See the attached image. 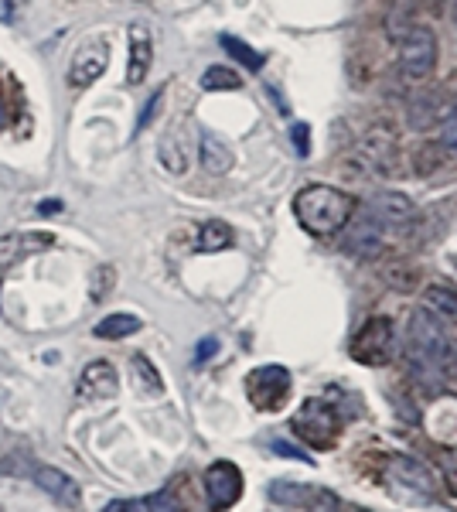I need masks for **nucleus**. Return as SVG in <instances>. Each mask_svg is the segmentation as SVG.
Masks as SVG:
<instances>
[{"label":"nucleus","mask_w":457,"mask_h":512,"mask_svg":"<svg viewBox=\"0 0 457 512\" xmlns=\"http://www.w3.org/2000/svg\"><path fill=\"white\" fill-rule=\"evenodd\" d=\"M140 4H147V0H140Z\"/></svg>","instance_id":"obj_42"},{"label":"nucleus","mask_w":457,"mask_h":512,"mask_svg":"<svg viewBox=\"0 0 457 512\" xmlns=\"http://www.w3.org/2000/svg\"><path fill=\"white\" fill-rule=\"evenodd\" d=\"M386 485L406 506H430L434 502V478L427 465L410 454H393L386 465Z\"/></svg>","instance_id":"obj_3"},{"label":"nucleus","mask_w":457,"mask_h":512,"mask_svg":"<svg viewBox=\"0 0 457 512\" xmlns=\"http://www.w3.org/2000/svg\"><path fill=\"white\" fill-rule=\"evenodd\" d=\"M382 243H386V229H382L379 222L369 216V212H365V219L348 226L345 250L352 256H376L382 250Z\"/></svg>","instance_id":"obj_15"},{"label":"nucleus","mask_w":457,"mask_h":512,"mask_svg":"<svg viewBox=\"0 0 457 512\" xmlns=\"http://www.w3.org/2000/svg\"><path fill=\"white\" fill-rule=\"evenodd\" d=\"M215 349H219V342L215 338H205V342H198V349H195V362H209Z\"/></svg>","instance_id":"obj_35"},{"label":"nucleus","mask_w":457,"mask_h":512,"mask_svg":"<svg viewBox=\"0 0 457 512\" xmlns=\"http://www.w3.org/2000/svg\"><path fill=\"white\" fill-rule=\"evenodd\" d=\"M304 495H311L304 485H294V482H273L270 485V499L273 502H304Z\"/></svg>","instance_id":"obj_27"},{"label":"nucleus","mask_w":457,"mask_h":512,"mask_svg":"<svg viewBox=\"0 0 457 512\" xmlns=\"http://www.w3.org/2000/svg\"><path fill=\"white\" fill-rule=\"evenodd\" d=\"M113 277H116V270H113V267H99V270H96V274H93V287H89L93 301H103L106 291L113 287Z\"/></svg>","instance_id":"obj_28"},{"label":"nucleus","mask_w":457,"mask_h":512,"mask_svg":"<svg viewBox=\"0 0 457 512\" xmlns=\"http://www.w3.org/2000/svg\"><path fill=\"white\" fill-rule=\"evenodd\" d=\"M106 65H110V45L106 41H89L82 45L76 55H72V65H69V86L76 89H86L103 76Z\"/></svg>","instance_id":"obj_10"},{"label":"nucleus","mask_w":457,"mask_h":512,"mask_svg":"<svg viewBox=\"0 0 457 512\" xmlns=\"http://www.w3.org/2000/svg\"><path fill=\"white\" fill-rule=\"evenodd\" d=\"M307 512H342V502L331 492H314L311 499H307Z\"/></svg>","instance_id":"obj_29"},{"label":"nucleus","mask_w":457,"mask_h":512,"mask_svg":"<svg viewBox=\"0 0 457 512\" xmlns=\"http://www.w3.org/2000/svg\"><path fill=\"white\" fill-rule=\"evenodd\" d=\"M0 123H4V103H0Z\"/></svg>","instance_id":"obj_40"},{"label":"nucleus","mask_w":457,"mask_h":512,"mask_svg":"<svg viewBox=\"0 0 457 512\" xmlns=\"http://www.w3.org/2000/svg\"><path fill=\"white\" fill-rule=\"evenodd\" d=\"M246 393L256 410H277L290 396V373L284 366H260L246 376Z\"/></svg>","instance_id":"obj_7"},{"label":"nucleus","mask_w":457,"mask_h":512,"mask_svg":"<svg viewBox=\"0 0 457 512\" xmlns=\"http://www.w3.org/2000/svg\"><path fill=\"white\" fill-rule=\"evenodd\" d=\"M440 103L434 93H417L410 99V106H406V127L413 130V134H427L434 123H440Z\"/></svg>","instance_id":"obj_19"},{"label":"nucleus","mask_w":457,"mask_h":512,"mask_svg":"<svg viewBox=\"0 0 457 512\" xmlns=\"http://www.w3.org/2000/svg\"><path fill=\"white\" fill-rule=\"evenodd\" d=\"M406 355L417 369H444L451 355V338L430 308H417L406 328Z\"/></svg>","instance_id":"obj_2"},{"label":"nucleus","mask_w":457,"mask_h":512,"mask_svg":"<svg viewBox=\"0 0 457 512\" xmlns=\"http://www.w3.org/2000/svg\"><path fill=\"white\" fill-rule=\"evenodd\" d=\"M147 512H181V502L171 492H154L147 499Z\"/></svg>","instance_id":"obj_30"},{"label":"nucleus","mask_w":457,"mask_h":512,"mask_svg":"<svg viewBox=\"0 0 457 512\" xmlns=\"http://www.w3.org/2000/svg\"><path fill=\"white\" fill-rule=\"evenodd\" d=\"M290 431L301 437L307 448H331L342 431V417L328 400H304L301 410L290 417Z\"/></svg>","instance_id":"obj_4"},{"label":"nucleus","mask_w":457,"mask_h":512,"mask_svg":"<svg viewBox=\"0 0 457 512\" xmlns=\"http://www.w3.org/2000/svg\"><path fill=\"white\" fill-rule=\"evenodd\" d=\"M58 209H62L58 202H41V216H52V212H58Z\"/></svg>","instance_id":"obj_37"},{"label":"nucleus","mask_w":457,"mask_h":512,"mask_svg":"<svg viewBox=\"0 0 457 512\" xmlns=\"http://www.w3.org/2000/svg\"><path fill=\"white\" fill-rule=\"evenodd\" d=\"M52 236H41V233H11V236H0V280L11 274L14 267L21 263L24 253H35L31 246H48Z\"/></svg>","instance_id":"obj_18"},{"label":"nucleus","mask_w":457,"mask_h":512,"mask_svg":"<svg viewBox=\"0 0 457 512\" xmlns=\"http://www.w3.org/2000/svg\"><path fill=\"white\" fill-rule=\"evenodd\" d=\"M423 301H427V308L434 311V315H444V318L457 321V291L454 287H427Z\"/></svg>","instance_id":"obj_23"},{"label":"nucleus","mask_w":457,"mask_h":512,"mask_svg":"<svg viewBox=\"0 0 457 512\" xmlns=\"http://www.w3.org/2000/svg\"><path fill=\"white\" fill-rule=\"evenodd\" d=\"M239 86H243V79H239V72L229 69V65H212L202 76L205 93H232V89H239Z\"/></svg>","instance_id":"obj_21"},{"label":"nucleus","mask_w":457,"mask_h":512,"mask_svg":"<svg viewBox=\"0 0 457 512\" xmlns=\"http://www.w3.org/2000/svg\"><path fill=\"white\" fill-rule=\"evenodd\" d=\"M116 390H120V376H116L113 362L96 359L82 369V376H79L82 396H89V400H110V396H116Z\"/></svg>","instance_id":"obj_14"},{"label":"nucleus","mask_w":457,"mask_h":512,"mask_svg":"<svg viewBox=\"0 0 457 512\" xmlns=\"http://www.w3.org/2000/svg\"><path fill=\"white\" fill-rule=\"evenodd\" d=\"M154 62V45H151V31L144 24H134L130 28V62H127V82L130 86H140L151 72Z\"/></svg>","instance_id":"obj_16"},{"label":"nucleus","mask_w":457,"mask_h":512,"mask_svg":"<svg viewBox=\"0 0 457 512\" xmlns=\"http://www.w3.org/2000/svg\"><path fill=\"white\" fill-rule=\"evenodd\" d=\"M31 478H35L38 489L45 495H52L55 502H62V506H79V499H82L79 482L72 475H65L62 468L35 465V468H31Z\"/></svg>","instance_id":"obj_12"},{"label":"nucleus","mask_w":457,"mask_h":512,"mask_svg":"<svg viewBox=\"0 0 457 512\" xmlns=\"http://www.w3.org/2000/svg\"><path fill=\"white\" fill-rule=\"evenodd\" d=\"M437 69V35L423 24H410L400 35V72L410 82H427Z\"/></svg>","instance_id":"obj_6"},{"label":"nucleus","mask_w":457,"mask_h":512,"mask_svg":"<svg viewBox=\"0 0 457 512\" xmlns=\"http://www.w3.org/2000/svg\"><path fill=\"white\" fill-rule=\"evenodd\" d=\"M307 134H311V127L307 123H294V130H290V137H294V151L301 154H307Z\"/></svg>","instance_id":"obj_34"},{"label":"nucleus","mask_w":457,"mask_h":512,"mask_svg":"<svg viewBox=\"0 0 457 512\" xmlns=\"http://www.w3.org/2000/svg\"><path fill=\"white\" fill-rule=\"evenodd\" d=\"M198 158H202V168L209 171V175H215V178L229 175L232 164H236L232 147L219 134H212V130H202V137H198Z\"/></svg>","instance_id":"obj_17"},{"label":"nucleus","mask_w":457,"mask_h":512,"mask_svg":"<svg viewBox=\"0 0 457 512\" xmlns=\"http://www.w3.org/2000/svg\"><path fill=\"white\" fill-rule=\"evenodd\" d=\"M413 202L403 192H379L369 202V216L379 222L382 229H403L413 222Z\"/></svg>","instance_id":"obj_11"},{"label":"nucleus","mask_w":457,"mask_h":512,"mask_svg":"<svg viewBox=\"0 0 457 512\" xmlns=\"http://www.w3.org/2000/svg\"><path fill=\"white\" fill-rule=\"evenodd\" d=\"M222 48L232 55V59H239L246 65V69H263V55L256 52V48H249L246 41H239V38H232V35H222Z\"/></svg>","instance_id":"obj_25"},{"label":"nucleus","mask_w":457,"mask_h":512,"mask_svg":"<svg viewBox=\"0 0 457 512\" xmlns=\"http://www.w3.org/2000/svg\"><path fill=\"white\" fill-rule=\"evenodd\" d=\"M447 366L457 373V342H451V355H447Z\"/></svg>","instance_id":"obj_38"},{"label":"nucleus","mask_w":457,"mask_h":512,"mask_svg":"<svg viewBox=\"0 0 457 512\" xmlns=\"http://www.w3.org/2000/svg\"><path fill=\"white\" fill-rule=\"evenodd\" d=\"M134 332H140L137 315H110L96 325V338H106V342H116V338H127Z\"/></svg>","instance_id":"obj_22"},{"label":"nucleus","mask_w":457,"mask_h":512,"mask_svg":"<svg viewBox=\"0 0 457 512\" xmlns=\"http://www.w3.org/2000/svg\"><path fill=\"white\" fill-rule=\"evenodd\" d=\"M437 147L444 154H457V106L440 117V134H437Z\"/></svg>","instance_id":"obj_26"},{"label":"nucleus","mask_w":457,"mask_h":512,"mask_svg":"<svg viewBox=\"0 0 457 512\" xmlns=\"http://www.w3.org/2000/svg\"><path fill=\"white\" fill-rule=\"evenodd\" d=\"M103 512H130V502L127 499H113Z\"/></svg>","instance_id":"obj_36"},{"label":"nucleus","mask_w":457,"mask_h":512,"mask_svg":"<svg viewBox=\"0 0 457 512\" xmlns=\"http://www.w3.org/2000/svg\"><path fill=\"white\" fill-rule=\"evenodd\" d=\"M229 246H232L229 222H222V219L202 222V229H198V250H202V253H219V250H229Z\"/></svg>","instance_id":"obj_20"},{"label":"nucleus","mask_w":457,"mask_h":512,"mask_svg":"<svg viewBox=\"0 0 457 512\" xmlns=\"http://www.w3.org/2000/svg\"><path fill=\"white\" fill-rule=\"evenodd\" d=\"M444 482H447V489H451V495H457V448L447 451V458H444Z\"/></svg>","instance_id":"obj_32"},{"label":"nucleus","mask_w":457,"mask_h":512,"mask_svg":"<svg viewBox=\"0 0 457 512\" xmlns=\"http://www.w3.org/2000/svg\"><path fill=\"white\" fill-rule=\"evenodd\" d=\"M355 164H362L372 175H389L396 168V130L382 127V123L365 130L355 147Z\"/></svg>","instance_id":"obj_8"},{"label":"nucleus","mask_w":457,"mask_h":512,"mask_svg":"<svg viewBox=\"0 0 457 512\" xmlns=\"http://www.w3.org/2000/svg\"><path fill=\"white\" fill-rule=\"evenodd\" d=\"M205 495H209V506L215 512L236 506L239 495H243V472L232 461H215L205 472Z\"/></svg>","instance_id":"obj_9"},{"label":"nucleus","mask_w":457,"mask_h":512,"mask_svg":"<svg viewBox=\"0 0 457 512\" xmlns=\"http://www.w3.org/2000/svg\"><path fill=\"white\" fill-rule=\"evenodd\" d=\"M134 379H137V386H144V393H151V396H161L164 390L161 373H157L147 355H134Z\"/></svg>","instance_id":"obj_24"},{"label":"nucleus","mask_w":457,"mask_h":512,"mask_svg":"<svg viewBox=\"0 0 457 512\" xmlns=\"http://www.w3.org/2000/svg\"><path fill=\"white\" fill-rule=\"evenodd\" d=\"M348 512H365V509H348Z\"/></svg>","instance_id":"obj_41"},{"label":"nucleus","mask_w":457,"mask_h":512,"mask_svg":"<svg viewBox=\"0 0 457 512\" xmlns=\"http://www.w3.org/2000/svg\"><path fill=\"white\" fill-rule=\"evenodd\" d=\"M451 14H454V24H457V0H454V7H451Z\"/></svg>","instance_id":"obj_39"},{"label":"nucleus","mask_w":457,"mask_h":512,"mask_svg":"<svg viewBox=\"0 0 457 512\" xmlns=\"http://www.w3.org/2000/svg\"><path fill=\"white\" fill-rule=\"evenodd\" d=\"M157 161H161V168L168 171V175H174V178L188 175V168H191V144H188L185 130L171 127L168 134L157 140Z\"/></svg>","instance_id":"obj_13"},{"label":"nucleus","mask_w":457,"mask_h":512,"mask_svg":"<svg viewBox=\"0 0 457 512\" xmlns=\"http://www.w3.org/2000/svg\"><path fill=\"white\" fill-rule=\"evenodd\" d=\"M270 448H273V454H280V458H297V461H311V454L297 451L294 444H287V441H273Z\"/></svg>","instance_id":"obj_33"},{"label":"nucleus","mask_w":457,"mask_h":512,"mask_svg":"<svg viewBox=\"0 0 457 512\" xmlns=\"http://www.w3.org/2000/svg\"><path fill=\"white\" fill-rule=\"evenodd\" d=\"M161 103H164V89H157V93H154L151 99H147L144 113H140V120H137V134H140V130H144L147 123H151V120L157 117V106H161Z\"/></svg>","instance_id":"obj_31"},{"label":"nucleus","mask_w":457,"mask_h":512,"mask_svg":"<svg viewBox=\"0 0 457 512\" xmlns=\"http://www.w3.org/2000/svg\"><path fill=\"white\" fill-rule=\"evenodd\" d=\"M348 352H352L355 362L362 366H386L396 352V325L393 318L386 315H372L359 332L348 342Z\"/></svg>","instance_id":"obj_5"},{"label":"nucleus","mask_w":457,"mask_h":512,"mask_svg":"<svg viewBox=\"0 0 457 512\" xmlns=\"http://www.w3.org/2000/svg\"><path fill=\"white\" fill-rule=\"evenodd\" d=\"M355 205H359L355 195H348L335 185H304L294 198V216L307 233L331 236L352 222Z\"/></svg>","instance_id":"obj_1"}]
</instances>
